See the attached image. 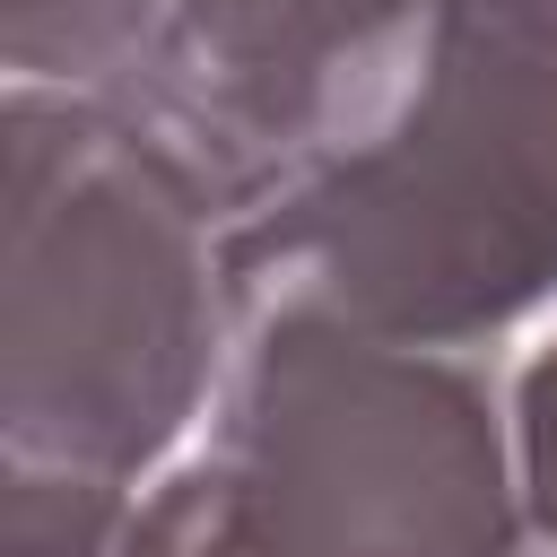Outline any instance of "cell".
Wrapping results in <instances>:
<instances>
[{
  "label": "cell",
  "instance_id": "52a82bcc",
  "mask_svg": "<svg viewBox=\"0 0 557 557\" xmlns=\"http://www.w3.org/2000/svg\"><path fill=\"white\" fill-rule=\"evenodd\" d=\"M513 453H522L531 557H557V348H540L513 383Z\"/></svg>",
  "mask_w": 557,
  "mask_h": 557
},
{
  "label": "cell",
  "instance_id": "3957f363",
  "mask_svg": "<svg viewBox=\"0 0 557 557\" xmlns=\"http://www.w3.org/2000/svg\"><path fill=\"white\" fill-rule=\"evenodd\" d=\"M200 453L278 557H531L513 400L479 348L244 305Z\"/></svg>",
  "mask_w": 557,
  "mask_h": 557
},
{
  "label": "cell",
  "instance_id": "6da1fadb",
  "mask_svg": "<svg viewBox=\"0 0 557 557\" xmlns=\"http://www.w3.org/2000/svg\"><path fill=\"white\" fill-rule=\"evenodd\" d=\"M244 339L218 200L122 113L9 87L0 435L9 470L148 487Z\"/></svg>",
  "mask_w": 557,
  "mask_h": 557
},
{
  "label": "cell",
  "instance_id": "8992f818",
  "mask_svg": "<svg viewBox=\"0 0 557 557\" xmlns=\"http://www.w3.org/2000/svg\"><path fill=\"white\" fill-rule=\"evenodd\" d=\"M122 557H278L252 513L235 505L226 470L209 453L174 461L148 479V496H131V531H122Z\"/></svg>",
  "mask_w": 557,
  "mask_h": 557
},
{
  "label": "cell",
  "instance_id": "7a4b0ae2",
  "mask_svg": "<svg viewBox=\"0 0 557 557\" xmlns=\"http://www.w3.org/2000/svg\"><path fill=\"white\" fill-rule=\"evenodd\" d=\"M244 305L496 348L557 305V0H444L400 122L226 235Z\"/></svg>",
  "mask_w": 557,
  "mask_h": 557
},
{
  "label": "cell",
  "instance_id": "5b68a950",
  "mask_svg": "<svg viewBox=\"0 0 557 557\" xmlns=\"http://www.w3.org/2000/svg\"><path fill=\"white\" fill-rule=\"evenodd\" d=\"M131 496L113 479L70 470H9L0 479V557H122Z\"/></svg>",
  "mask_w": 557,
  "mask_h": 557
},
{
  "label": "cell",
  "instance_id": "277c9868",
  "mask_svg": "<svg viewBox=\"0 0 557 557\" xmlns=\"http://www.w3.org/2000/svg\"><path fill=\"white\" fill-rule=\"evenodd\" d=\"M444 0H0L9 70L148 131L226 235L374 148Z\"/></svg>",
  "mask_w": 557,
  "mask_h": 557
}]
</instances>
